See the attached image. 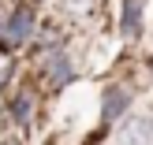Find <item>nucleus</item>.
<instances>
[{"mask_svg": "<svg viewBox=\"0 0 153 145\" xmlns=\"http://www.w3.org/2000/svg\"><path fill=\"white\" fill-rule=\"evenodd\" d=\"M11 116H15V123H30V119H34V97H30V93H19L11 101Z\"/></svg>", "mask_w": 153, "mask_h": 145, "instance_id": "nucleus-6", "label": "nucleus"}, {"mask_svg": "<svg viewBox=\"0 0 153 145\" xmlns=\"http://www.w3.org/2000/svg\"><path fill=\"white\" fill-rule=\"evenodd\" d=\"M123 145H153V116H134L120 130Z\"/></svg>", "mask_w": 153, "mask_h": 145, "instance_id": "nucleus-3", "label": "nucleus"}, {"mask_svg": "<svg viewBox=\"0 0 153 145\" xmlns=\"http://www.w3.org/2000/svg\"><path fill=\"white\" fill-rule=\"evenodd\" d=\"M127 104H131V93H127L123 86H108L101 93V123H116L127 112Z\"/></svg>", "mask_w": 153, "mask_h": 145, "instance_id": "nucleus-2", "label": "nucleus"}, {"mask_svg": "<svg viewBox=\"0 0 153 145\" xmlns=\"http://www.w3.org/2000/svg\"><path fill=\"white\" fill-rule=\"evenodd\" d=\"M120 30L127 37L142 34V0H123V19H120Z\"/></svg>", "mask_w": 153, "mask_h": 145, "instance_id": "nucleus-5", "label": "nucleus"}, {"mask_svg": "<svg viewBox=\"0 0 153 145\" xmlns=\"http://www.w3.org/2000/svg\"><path fill=\"white\" fill-rule=\"evenodd\" d=\"M30 37H34V11L30 7H15L7 15V22L0 26V45L4 49H22Z\"/></svg>", "mask_w": 153, "mask_h": 145, "instance_id": "nucleus-1", "label": "nucleus"}, {"mask_svg": "<svg viewBox=\"0 0 153 145\" xmlns=\"http://www.w3.org/2000/svg\"><path fill=\"white\" fill-rule=\"evenodd\" d=\"M4 145H19V141H15V138H11V141H4Z\"/></svg>", "mask_w": 153, "mask_h": 145, "instance_id": "nucleus-7", "label": "nucleus"}, {"mask_svg": "<svg viewBox=\"0 0 153 145\" xmlns=\"http://www.w3.org/2000/svg\"><path fill=\"white\" fill-rule=\"evenodd\" d=\"M45 63H49V67H45V74H49V82H52V89H64L67 82L75 78V67H71V60H67L64 52H52V56L45 60Z\"/></svg>", "mask_w": 153, "mask_h": 145, "instance_id": "nucleus-4", "label": "nucleus"}]
</instances>
